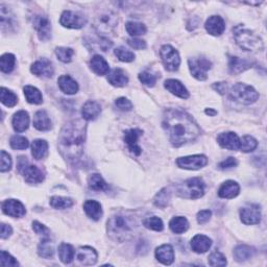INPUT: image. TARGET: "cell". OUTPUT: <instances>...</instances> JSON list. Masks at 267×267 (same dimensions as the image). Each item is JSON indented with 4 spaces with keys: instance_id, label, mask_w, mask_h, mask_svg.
Listing matches in <instances>:
<instances>
[{
    "instance_id": "obj_3",
    "label": "cell",
    "mask_w": 267,
    "mask_h": 267,
    "mask_svg": "<svg viewBox=\"0 0 267 267\" xmlns=\"http://www.w3.org/2000/svg\"><path fill=\"white\" fill-rule=\"evenodd\" d=\"M139 227L138 220L131 213H119L108 220V233L112 239L122 242L135 235Z\"/></svg>"
},
{
    "instance_id": "obj_53",
    "label": "cell",
    "mask_w": 267,
    "mask_h": 267,
    "mask_svg": "<svg viewBox=\"0 0 267 267\" xmlns=\"http://www.w3.org/2000/svg\"><path fill=\"white\" fill-rule=\"evenodd\" d=\"M0 263L2 266H18L19 263L15 258H13L9 252L4 250L1 251V258H0Z\"/></svg>"
},
{
    "instance_id": "obj_11",
    "label": "cell",
    "mask_w": 267,
    "mask_h": 267,
    "mask_svg": "<svg viewBox=\"0 0 267 267\" xmlns=\"http://www.w3.org/2000/svg\"><path fill=\"white\" fill-rule=\"evenodd\" d=\"M61 24L67 29L80 30L87 23V18L80 13L72 11H64L60 19Z\"/></svg>"
},
{
    "instance_id": "obj_1",
    "label": "cell",
    "mask_w": 267,
    "mask_h": 267,
    "mask_svg": "<svg viewBox=\"0 0 267 267\" xmlns=\"http://www.w3.org/2000/svg\"><path fill=\"white\" fill-rule=\"evenodd\" d=\"M163 128L175 147L193 141L200 134V128L193 118L179 109H170L165 112Z\"/></svg>"
},
{
    "instance_id": "obj_20",
    "label": "cell",
    "mask_w": 267,
    "mask_h": 267,
    "mask_svg": "<svg viewBox=\"0 0 267 267\" xmlns=\"http://www.w3.org/2000/svg\"><path fill=\"white\" fill-rule=\"evenodd\" d=\"M97 252L90 247L80 248L76 252L77 261L83 265H94L97 262Z\"/></svg>"
},
{
    "instance_id": "obj_10",
    "label": "cell",
    "mask_w": 267,
    "mask_h": 267,
    "mask_svg": "<svg viewBox=\"0 0 267 267\" xmlns=\"http://www.w3.org/2000/svg\"><path fill=\"white\" fill-rule=\"evenodd\" d=\"M160 57L165 68L169 71H177L181 64L179 52L170 45L162 46L160 50Z\"/></svg>"
},
{
    "instance_id": "obj_8",
    "label": "cell",
    "mask_w": 267,
    "mask_h": 267,
    "mask_svg": "<svg viewBox=\"0 0 267 267\" xmlns=\"http://www.w3.org/2000/svg\"><path fill=\"white\" fill-rule=\"evenodd\" d=\"M18 171L23 175L25 182L29 184H39L44 181V173L37 166L29 164V161L24 157H20L18 160Z\"/></svg>"
},
{
    "instance_id": "obj_37",
    "label": "cell",
    "mask_w": 267,
    "mask_h": 267,
    "mask_svg": "<svg viewBox=\"0 0 267 267\" xmlns=\"http://www.w3.org/2000/svg\"><path fill=\"white\" fill-rule=\"evenodd\" d=\"M74 249L72 245L67 244V243H63L60 245L59 248V257L61 261L64 264H69L73 261L74 259Z\"/></svg>"
},
{
    "instance_id": "obj_35",
    "label": "cell",
    "mask_w": 267,
    "mask_h": 267,
    "mask_svg": "<svg viewBox=\"0 0 267 267\" xmlns=\"http://www.w3.org/2000/svg\"><path fill=\"white\" fill-rule=\"evenodd\" d=\"M88 185L93 191H105L108 190V184L104 182L102 177L98 173L91 174L88 179Z\"/></svg>"
},
{
    "instance_id": "obj_28",
    "label": "cell",
    "mask_w": 267,
    "mask_h": 267,
    "mask_svg": "<svg viewBox=\"0 0 267 267\" xmlns=\"http://www.w3.org/2000/svg\"><path fill=\"white\" fill-rule=\"evenodd\" d=\"M251 62L247 59H241L237 57H231L229 62V69L232 74H239L251 67Z\"/></svg>"
},
{
    "instance_id": "obj_25",
    "label": "cell",
    "mask_w": 267,
    "mask_h": 267,
    "mask_svg": "<svg viewBox=\"0 0 267 267\" xmlns=\"http://www.w3.org/2000/svg\"><path fill=\"white\" fill-rule=\"evenodd\" d=\"M164 86L170 93L182 98V100H187L189 97L188 90L181 82L177 80H167L164 83Z\"/></svg>"
},
{
    "instance_id": "obj_47",
    "label": "cell",
    "mask_w": 267,
    "mask_h": 267,
    "mask_svg": "<svg viewBox=\"0 0 267 267\" xmlns=\"http://www.w3.org/2000/svg\"><path fill=\"white\" fill-rule=\"evenodd\" d=\"M115 55L119 59V61L130 63L135 60V54L129 49L124 47H118L115 49Z\"/></svg>"
},
{
    "instance_id": "obj_16",
    "label": "cell",
    "mask_w": 267,
    "mask_h": 267,
    "mask_svg": "<svg viewBox=\"0 0 267 267\" xmlns=\"http://www.w3.org/2000/svg\"><path fill=\"white\" fill-rule=\"evenodd\" d=\"M217 142L222 149L230 150H238L240 147V139L235 133H222L217 137Z\"/></svg>"
},
{
    "instance_id": "obj_19",
    "label": "cell",
    "mask_w": 267,
    "mask_h": 267,
    "mask_svg": "<svg viewBox=\"0 0 267 267\" xmlns=\"http://www.w3.org/2000/svg\"><path fill=\"white\" fill-rule=\"evenodd\" d=\"M205 29L212 36H220L226 30V23L220 16H211L206 21Z\"/></svg>"
},
{
    "instance_id": "obj_57",
    "label": "cell",
    "mask_w": 267,
    "mask_h": 267,
    "mask_svg": "<svg viewBox=\"0 0 267 267\" xmlns=\"http://www.w3.org/2000/svg\"><path fill=\"white\" fill-rule=\"evenodd\" d=\"M128 43L134 49H145L146 48V42L143 40H140L138 38L129 39Z\"/></svg>"
},
{
    "instance_id": "obj_42",
    "label": "cell",
    "mask_w": 267,
    "mask_h": 267,
    "mask_svg": "<svg viewBox=\"0 0 267 267\" xmlns=\"http://www.w3.org/2000/svg\"><path fill=\"white\" fill-rule=\"evenodd\" d=\"M74 200L69 198H62V196H52L50 199V206L54 209L63 210L72 207Z\"/></svg>"
},
{
    "instance_id": "obj_41",
    "label": "cell",
    "mask_w": 267,
    "mask_h": 267,
    "mask_svg": "<svg viewBox=\"0 0 267 267\" xmlns=\"http://www.w3.org/2000/svg\"><path fill=\"white\" fill-rule=\"evenodd\" d=\"M15 55L12 53H5L2 55L1 59H0V69H1V71L4 73H10L12 72L14 67H15Z\"/></svg>"
},
{
    "instance_id": "obj_30",
    "label": "cell",
    "mask_w": 267,
    "mask_h": 267,
    "mask_svg": "<svg viewBox=\"0 0 267 267\" xmlns=\"http://www.w3.org/2000/svg\"><path fill=\"white\" fill-rule=\"evenodd\" d=\"M90 67L97 75H105L110 71V66L101 55L96 54L90 61Z\"/></svg>"
},
{
    "instance_id": "obj_31",
    "label": "cell",
    "mask_w": 267,
    "mask_h": 267,
    "mask_svg": "<svg viewBox=\"0 0 267 267\" xmlns=\"http://www.w3.org/2000/svg\"><path fill=\"white\" fill-rule=\"evenodd\" d=\"M33 126L38 131L45 132L51 129V121L45 111H38L33 117Z\"/></svg>"
},
{
    "instance_id": "obj_14",
    "label": "cell",
    "mask_w": 267,
    "mask_h": 267,
    "mask_svg": "<svg viewBox=\"0 0 267 267\" xmlns=\"http://www.w3.org/2000/svg\"><path fill=\"white\" fill-rule=\"evenodd\" d=\"M240 218L244 224H258L261 221V211L258 205H249L240 210Z\"/></svg>"
},
{
    "instance_id": "obj_5",
    "label": "cell",
    "mask_w": 267,
    "mask_h": 267,
    "mask_svg": "<svg viewBox=\"0 0 267 267\" xmlns=\"http://www.w3.org/2000/svg\"><path fill=\"white\" fill-rule=\"evenodd\" d=\"M205 183L200 178H192L178 186V194L184 199H200L205 194Z\"/></svg>"
},
{
    "instance_id": "obj_27",
    "label": "cell",
    "mask_w": 267,
    "mask_h": 267,
    "mask_svg": "<svg viewBox=\"0 0 267 267\" xmlns=\"http://www.w3.org/2000/svg\"><path fill=\"white\" fill-rule=\"evenodd\" d=\"M30 116L25 111H19L13 117V128L18 133H22L29 129Z\"/></svg>"
},
{
    "instance_id": "obj_12",
    "label": "cell",
    "mask_w": 267,
    "mask_h": 267,
    "mask_svg": "<svg viewBox=\"0 0 267 267\" xmlns=\"http://www.w3.org/2000/svg\"><path fill=\"white\" fill-rule=\"evenodd\" d=\"M208 163V159L203 154H194V156L179 158L177 164L180 168L189 170H198L205 167Z\"/></svg>"
},
{
    "instance_id": "obj_60",
    "label": "cell",
    "mask_w": 267,
    "mask_h": 267,
    "mask_svg": "<svg viewBox=\"0 0 267 267\" xmlns=\"http://www.w3.org/2000/svg\"><path fill=\"white\" fill-rule=\"evenodd\" d=\"M12 228L10 226H8V224H5V223H2L1 224V238L2 239H6V238H9L12 234Z\"/></svg>"
},
{
    "instance_id": "obj_23",
    "label": "cell",
    "mask_w": 267,
    "mask_h": 267,
    "mask_svg": "<svg viewBox=\"0 0 267 267\" xmlns=\"http://www.w3.org/2000/svg\"><path fill=\"white\" fill-rule=\"evenodd\" d=\"M212 240L205 235H196L191 240V249L198 254H203L210 250Z\"/></svg>"
},
{
    "instance_id": "obj_40",
    "label": "cell",
    "mask_w": 267,
    "mask_h": 267,
    "mask_svg": "<svg viewBox=\"0 0 267 267\" xmlns=\"http://www.w3.org/2000/svg\"><path fill=\"white\" fill-rule=\"evenodd\" d=\"M0 98H1V102L8 108H12L14 105H16L18 102L17 95L6 89L4 87L1 88V92H0Z\"/></svg>"
},
{
    "instance_id": "obj_45",
    "label": "cell",
    "mask_w": 267,
    "mask_h": 267,
    "mask_svg": "<svg viewBox=\"0 0 267 267\" xmlns=\"http://www.w3.org/2000/svg\"><path fill=\"white\" fill-rule=\"evenodd\" d=\"M258 146V142L255 138L250 136H244L242 139H240V147L239 150L243 152H250L255 150Z\"/></svg>"
},
{
    "instance_id": "obj_59",
    "label": "cell",
    "mask_w": 267,
    "mask_h": 267,
    "mask_svg": "<svg viewBox=\"0 0 267 267\" xmlns=\"http://www.w3.org/2000/svg\"><path fill=\"white\" fill-rule=\"evenodd\" d=\"M213 89L216 90L219 94H224L228 90V83H215L213 85Z\"/></svg>"
},
{
    "instance_id": "obj_29",
    "label": "cell",
    "mask_w": 267,
    "mask_h": 267,
    "mask_svg": "<svg viewBox=\"0 0 267 267\" xmlns=\"http://www.w3.org/2000/svg\"><path fill=\"white\" fill-rule=\"evenodd\" d=\"M83 210H85L86 214L88 215V217H90L91 219L97 221L101 218L102 216L101 205L96 200H86L85 203H83Z\"/></svg>"
},
{
    "instance_id": "obj_26",
    "label": "cell",
    "mask_w": 267,
    "mask_h": 267,
    "mask_svg": "<svg viewBox=\"0 0 267 267\" xmlns=\"http://www.w3.org/2000/svg\"><path fill=\"white\" fill-rule=\"evenodd\" d=\"M58 83H59V87L61 91L62 92H64L65 94L73 95L77 92V91H79V85H77V83L69 75L60 76Z\"/></svg>"
},
{
    "instance_id": "obj_24",
    "label": "cell",
    "mask_w": 267,
    "mask_h": 267,
    "mask_svg": "<svg viewBox=\"0 0 267 267\" xmlns=\"http://www.w3.org/2000/svg\"><path fill=\"white\" fill-rule=\"evenodd\" d=\"M239 191H240V187L234 181H227L226 183H223L221 187L218 190V195L221 199H234L239 194Z\"/></svg>"
},
{
    "instance_id": "obj_51",
    "label": "cell",
    "mask_w": 267,
    "mask_h": 267,
    "mask_svg": "<svg viewBox=\"0 0 267 267\" xmlns=\"http://www.w3.org/2000/svg\"><path fill=\"white\" fill-rule=\"evenodd\" d=\"M139 80L143 83V85H145L147 87H153L154 85H156L158 76L152 74L151 72L144 71V72H141L139 74Z\"/></svg>"
},
{
    "instance_id": "obj_61",
    "label": "cell",
    "mask_w": 267,
    "mask_h": 267,
    "mask_svg": "<svg viewBox=\"0 0 267 267\" xmlns=\"http://www.w3.org/2000/svg\"><path fill=\"white\" fill-rule=\"evenodd\" d=\"M206 114H208V115H216L217 112H215L213 110H206Z\"/></svg>"
},
{
    "instance_id": "obj_17",
    "label": "cell",
    "mask_w": 267,
    "mask_h": 267,
    "mask_svg": "<svg viewBox=\"0 0 267 267\" xmlns=\"http://www.w3.org/2000/svg\"><path fill=\"white\" fill-rule=\"evenodd\" d=\"M31 71L37 76L42 77H51L53 75V66L52 63L47 59H41L37 62H34L32 65Z\"/></svg>"
},
{
    "instance_id": "obj_48",
    "label": "cell",
    "mask_w": 267,
    "mask_h": 267,
    "mask_svg": "<svg viewBox=\"0 0 267 267\" xmlns=\"http://www.w3.org/2000/svg\"><path fill=\"white\" fill-rule=\"evenodd\" d=\"M170 200V193L167 189L161 190L154 198V205L159 208H165Z\"/></svg>"
},
{
    "instance_id": "obj_43",
    "label": "cell",
    "mask_w": 267,
    "mask_h": 267,
    "mask_svg": "<svg viewBox=\"0 0 267 267\" xmlns=\"http://www.w3.org/2000/svg\"><path fill=\"white\" fill-rule=\"evenodd\" d=\"M125 29H126V32H128L133 37L142 36V34H145L147 32L146 26L143 23L134 22V21H131V22L126 23Z\"/></svg>"
},
{
    "instance_id": "obj_32",
    "label": "cell",
    "mask_w": 267,
    "mask_h": 267,
    "mask_svg": "<svg viewBox=\"0 0 267 267\" xmlns=\"http://www.w3.org/2000/svg\"><path fill=\"white\" fill-rule=\"evenodd\" d=\"M108 81L115 87H124L129 83V77L122 69L116 68L108 75Z\"/></svg>"
},
{
    "instance_id": "obj_38",
    "label": "cell",
    "mask_w": 267,
    "mask_h": 267,
    "mask_svg": "<svg viewBox=\"0 0 267 267\" xmlns=\"http://www.w3.org/2000/svg\"><path fill=\"white\" fill-rule=\"evenodd\" d=\"M23 91H24V96L26 98L27 102L33 103V104L42 103V100H43V97H42L41 92L36 87L25 86Z\"/></svg>"
},
{
    "instance_id": "obj_55",
    "label": "cell",
    "mask_w": 267,
    "mask_h": 267,
    "mask_svg": "<svg viewBox=\"0 0 267 267\" xmlns=\"http://www.w3.org/2000/svg\"><path fill=\"white\" fill-rule=\"evenodd\" d=\"M115 104H116V107L121 111H131L133 109L132 102L125 97L118 98V100H116V101H115Z\"/></svg>"
},
{
    "instance_id": "obj_49",
    "label": "cell",
    "mask_w": 267,
    "mask_h": 267,
    "mask_svg": "<svg viewBox=\"0 0 267 267\" xmlns=\"http://www.w3.org/2000/svg\"><path fill=\"white\" fill-rule=\"evenodd\" d=\"M10 144L12 146V149L14 150H26L30 145V142L25 137L16 135L11 138Z\"/></svg>"
},
{
    "instance_id": "obj_36",
    "label": "cell",
    "mask_w": 267,
    "mask_h": 267,
    "mask_svg": "<svg viewBox=\"0 0 267 267\" xmlns=\"http://www.w3.org/2000/svg\"><path fill=\"white\" fill-rule=\"evenodd\" d=\"M169 228L175 234H183L188 230L189 222L185 217L177 216V217H173V218L170 220Z\"/></svg>"
},
{
    "instance_id": "obj_56",
    "label": "cell",
    "mask_w": 267,
    "mask_h": 267,
    "mask_svg": "<svg viewBox=\"0 0 267 267\" xmlns=\"http://www.w3.org/2000/svg\"><path fill=\"white\" fill-rule=\"evenodd\" d=\"M237 165H238V161L233 157H230L224 161H222V162L219 164V168L222 170H228V169H231V168L236 167Z\"/></svg>"
},
{
    "instance_id": "obj_15",
    "label": "cell",
    "mask_w": 267,
    "mask_h": 267,
    "mask_svg": "<svg viewBox=\"0 0 267 267\" xmlns=\"http://www.w3.org/2000/svg\"><path fill=\"white\" fill-rule=\"evenodd\" d=\"M142 134L143 132L140 129H131L124 133V142L135 156H140L142 151L141 147L138 145V140L142 136Z\"/></svg>"
},
{
    "instance_id": "obj_4",
    "label": "cell",
    "mask_w": 267,
    "mask_h": 267,
    "mask_svg": "<svg viewBox=\"0 0 267 267\" xmlns=\"http://www.w3.org/2000/svg\"><path fill=\"white\" fill-rule=\"evenodd\" d=\"M236 43L245 51H260L263 49V42L251 31L245 29L243 25H237L233 29Z\"/></svg>"
},
{
    "instance_id": "obj_22",
    "label": "cell",
    "mask_w": 267,
    "mask_h": 267,
    "mask_svg": "<svg viewBox=\"0 0 267 267\" xmlns=\"http://www.w3.org/2000/svg\"><path fill=\"white\" fill-rule=\"evenodd\" d=\"M156 258L164 265H170L174 261V250L170 244L161 245L156 250Z\"/></svg>"
},
{
    "instance_id": "obj_52",
    "label": "cell",
    "mask_w": 267,
    "mask_h": 267,
    "mask_svg": "<svg viewBox=\"0 0 267 267\" xmlns=\"http://www.w3.org/2000/svg\"><path fill=\"white\" fill-rule=\"evenodd\" d=\"M33 229L34 232H36V234H38L39 236H42L43 239L49 238V235H50V231H49V229L43 226V224L40 223L39 221L33 222Z\"/></svg>"
},
{
    "instance_id": "obj_34",
    "label": "cell",
    "mask_w": 267,
    "mask_h": 267,
    "mask_svg": "<svg viewBox=\"0 0 267 267\" xmlns=\"http://www.w3.org/2000/svg\"><path fill=\"white\" fill-rule=\"evenodd\" d=\"M48 151V143L45 140L37 139L32 144V153L36 160H42L46 157Z\"/></svg>"
},
{
    "instance_id": "obj_21",
    "label": "cell",
    "mask_w": 267,
    "mask_h": 267,
    "mask_svg": "<svg viewBox=\"0 0 267 267\" xmlns=\"http://www.w3.org/2000/svg\"><path fill=\"white\" fill-rule=\"evenodd\" d=\"M100 113H101V107L97 101L89 100L83 105L82 116L85 120H88V121L95 120V119L100 115Z\"/></svg>"
},
{
    "instance_id": "obj_18",
    "label": "cell",
    "mask_w": 267,
    "mask_h": 267,
    "mask_svg": "<svg viewBox=\"0 0 267 267\" xmlns=\"http://www.w3.org/2000/svg\"><path fill=\"white\" fill-rule=\"evenodd\" d=\"M2 212L11 217H23L26 210L19 200H8L2 202Z\"/></svg>"
},
{
    "instance_id": "obj_50",
    "label": "cell",
    "mask_w": 267,
    "mask_h": 267,
    "mask_svg": "<svg viewBox=\"0 0 267 267\" xmlns=\"http://www.w3.org/2000/svg\"><path fill=\"white\" fill-rule=\"evenodd\" d=\"M209 264L211 266H226L227 265V259L224 257L221 252L219 251H214L211 254L208 258Z\"/></svg>"
},
{
    "instance_id": "obj_6",
    "label": "cell",
    "mask_w": 267,
    "mask_h": 267,
    "mask_svg": "<svg viewBox=\"0 0 267 267\" xmlns=\"http://www.w3.org/2000/svg\"><path fill=\"white\" fill-rule=\"evenodd\" d=\"M230 97L239 103L251 104L258 100L259 94L252 87L242 83H238L231 88Z\"/></svg>"
},
{
    "instance_id": "obj_46",
    "label": "cell",
    "mask_w": 267,
    "mask_h": 267,
    "mask_svg": "<svg viewBox=\"0 0 267 267\" xmlns=\"http://www.w3.org/2000/svg\"><path fill=\"white\" fill-rule=\"evenodd\" d=\"M55 54H57L58 59L63 63H70L72 61V57L74 51L71 48L67 47H58L55 49Z\"/></svg>"
},
{
    "instance_id": "obj_44",
    "label": "cell",
    "mask_w": 267,
    "mask_h": 267,
    "mask_svg": "<svg viewBox=\"0 0 267 267\" xmlns=\"http://www.w3.org/2000/svg\"><path fill=\"white\" fill-rule=\"evenodd\" d=\"M143 226L147 229L156 231V232H161L164 229V224L163 221L161 218L157 216H152V217H147L143 220Z\"/></svg>"
},
{
    "instance_id": "obj_9",
    "label": "cell",
    "mask_w": 267,
    "mask_h": 267,
    "mask_svg": "<svg viewBox=\"0 0 267 267\" xmlns=\"http://www.w3.org/2000/svg\"><path fill=\"white\" fill-rule=\"evenodd\" d=\"M189 69H190V72L195 77L196 80L199 81H205L207 80V73L209 70L212 67V63H211L206 58H192L189 59L188 61Z\"/></svg>"
},
{
    "instance_id": "obj_39",
    "label": "cell",
    "mask_w": 267,
    "mask_h": 267,
    "mask_svg": "<svg viewBox=\"0 0 267 267\" xmlns=\"http://www.w3.org/2000/svg\"><path fill=\"white\" fill-rule=\"evenodd\" d=\"M38 254L40 257L45 258V259H50L53 257L54 254V249L51 241L49 240V238L43 239L39 244L38 248Z\"/></svg>"
},
{
    "instance_id": "obj_13",
    "label": "cell",
    "mask_w": 267,
    "mask_h": 267,
    "mask_svg": "<svg viewBox=\"0 0 267 267\" xmlns=\"http://www.w3.org/2000/svg\"><path fill=\"white\" fill-rule=\"evenodd\" d=\"M33 25L37 31L39 39L46 41L51 36V23L44 15H34L33 17Z\"/></svg>"
},
{
    "instance_id": "obj_2",
    "label": "cell",
    "mask_w": 267,
    "mask_h": 267,
    "mask_svg": "<svg viewBox=\"0 0 267 267\" xmlns=\"http://www.w3.org/2000/svg\"><path fill=\"white\" fill-rule=\"evenodd\" d=\"M87 124L83 120L68 122L62 129L59 143L62 153L69 160H77L83 152L86 141Z\"/></svg>"
},
{
    "instance_id": "obj_7",
    "label": "cell",
    "mask_w": 267,
    "mask_h": 267,
    "mask_svg": "<svg viewBox=\"0 0 267 267\" xmlns=\"http://www.w3.org/2000/svg\"><path fill=\"white\" fill-rule=\"evenodd\" d=\"M118 24L117 15L113 12H103L100 15H98L93 23L95 31L100 34V37L108 36V34L114 32L115 27Z\"/></svg>"
},
{
    "instance_id": "obj_54",
    "label": "cell",
    "mask_w": 267,
    "mask_h": 267,
    "mask_svg": "<svg viewBox=\"0 0 267 267\" xmlns=\"http://www.w3.org/2000/svg\"><path fill=\"white\" fill-rule=\"evenodd\" d=\"M12 167V159L11 156L5 152L4 150H1V167H0V170L1 172L9 171Z\"/></svg>"
},
{
    "instance_id": "obj_58",
    "label": "cell",
    "mask_w": 267,
    "mask_h": 267,
    "mask_svg": "<svg viewBox=\"0 0 267 267\" xmlns=\"http://www.w3.org/2000/svg\"><path fill=\"white\" fill-rule=\"evenodd\" d=\"M212 212L210 210H202L198 213V222L200 224H203L210 220Z\"/></svg>"
},
{
    "instance_id": "obj_33",
    "label": "cell",
    "mask_w": 267,
    "mask_h": 267,
    "mask_svg": "<svg viewBox=\"0 0 267 267\" xmlns=\"http://www.w3.org/2000/svg\"><path fill=\"white\" fill-rule=\"evenodd\" d=\"M254 255H255V250L245 244L238 245V247L234 250V258L237 262L248 261V260L252 258Z\"/></svg>"
}]
</instances>
